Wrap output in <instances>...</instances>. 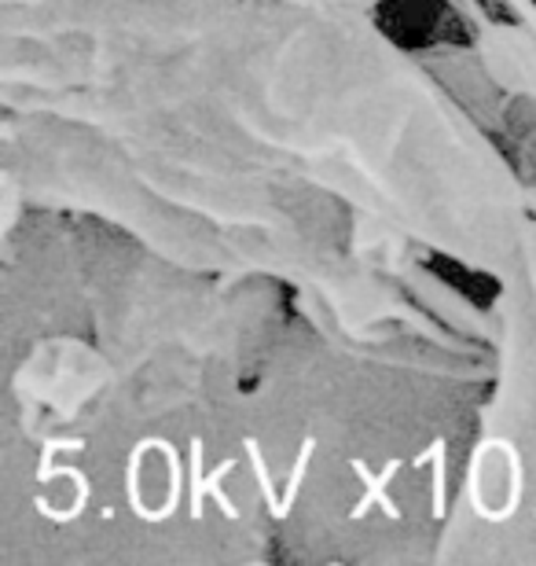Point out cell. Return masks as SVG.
Wrapping results in <instances>:
<instances>
[{
  "instance_id": "obj_1",
  "label": "cell",
  "mask_w": 536,
  "mask_h": 566,
  "mask_svg": "<svg viewBox=\"0 0 536 566\" xmlns=\"http://www.w3.org/2000/svg\"><path fill=\"white\" fill-rule=\"evenodd\" d=\"M74 99L196 129L493 283L533 218L515 158L375 11L0 0V107Z\"/></svg>"
},
{
  "instance_id": "obj_2",
  "label": "cell",
  "mask_w": 536,
  "mask_h": 566,
  "mask_svg": "<svg viewBox=\"0 0 536 566\" xmlns=\"http://www.w3.org/2000/svg\"><path fill=\"white\" fill-rule=\"evenodd\" d=\"M74 221L88 324L0 354V566L269 563L243 409L291 291Z\"/></svg>"
},
{
  "instance_id": "obj_3",
  "label": "cell",
  "mask_w": 536,
  "mask_h": 566,
  "mask_svg": "<svg viewBox=\"0 0 536 566\" xmlns=\"http://www.w3.org/2000/svg\"><path fill=\"white\" fill-rule=\"evenodd\" d=\"M488 379L485 338L353 335L291 298L243 409L272 559L433 563Z\"/></svg>"
},
{
  "instance_id": "obj_4",
  "label": "cell",
  "mask_w": 536,
  "mask_h": 566,
  "mask_svg": "<svg viewBox=\"0 0 536 566\" xmlns=\"http://www.w3.org/2000/svg\"><path fill=\"white\" fill-rule=\"evenodd\" d=\"M0 199L111 224L199 276L272 280L353 335L444 324L390 273L412 240L140 107H0Z\"/></svg>"
},
{
  "instance_id": "obj_5",
  "label": "cell",
  "mask_w": 536,
  "mask_h": 566,
  "mask_svg": "<svg viewBox=\"0 0 536 566\" xmlns=\"http://www.w3.org/2000/svg\"><path fill=\"white\" fill-rule=\"evenodd\" d=\"M488 321L493 379L433 563L536 566V213Z\"/></svg>"
},
{
  "instance_id": "obj_6",
  "label": "cell",
  "mask_w": 536,
  "mask_h": 566,
  "mask_svg": "<svg viewBox=\"0 0 536 566\" xmlns=\"http://www.w3.org/2000/svg\"><path fill=\"white\" fill-rule=\"evenodd\" d=\"M291 4H313V8H341V11H379L386 0H291Z\"/></svg>"
}]
</instances>
